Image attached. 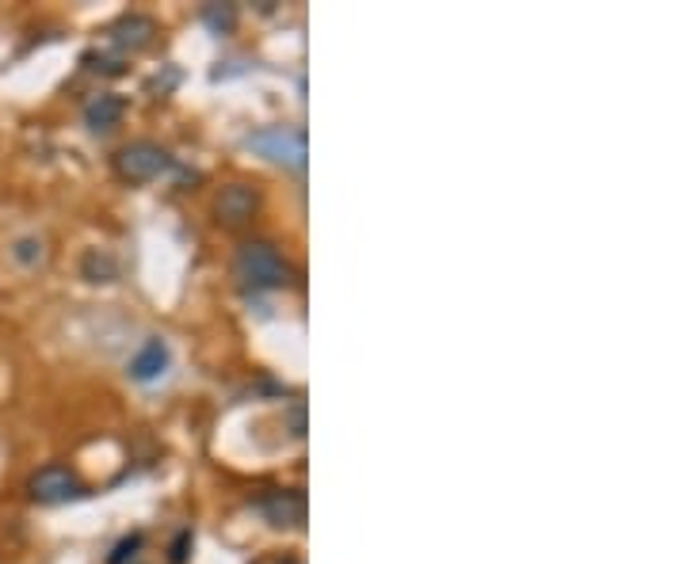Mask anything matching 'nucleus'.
I'll list each match as a JSON object with an SVG mask.
<instances>
[{"mask_svg": "<svg viewBox=\"0 0 687 564\" xmlns=\"http://www.w3.org/2000/svg\"><path fill=\"white\" fill-rule=\"evenodd\" d=\"M237 275H241L249 286H257V290H275V286L287 283L291 267L272 244L249 241V244H241V252H237Z\"/></svg>", "mask_w": 687, "mask_h": 564, "instance_id": "nucleus-1", "label": "nucleus"}, {"mask_svg": "<svg viewBox=\"0 0 687 564\" xmlns=\"http://www.w3.org/2000/svg\"><path fill=\"white\" fill-rule=\"evenodd\" d=\"M115 168H119V176L130 183L157 180V176L168 168V153L161 149L157 142H130L115 153Z\"/></svg>", "mask_w": 687, "mask_h": 564, "instance_id": "nucleus-2", "label": "nucleus"}, {"mask_svg": "<svg viewBox=\"0 0 687 564\" xmlns=\"http://www.w3.org/2000/svg\"><path fill=\"white\" fill-rule=\"evenodd\" d=\"M252 149H260L268 160L287 168H306V134L295 127H268L252 134Z\"/></svg>", "mask_w": 687, "mask_h": 564, "instance_id": "nucleus-3", "label": "nucleus"}, {"mask_svg": "<svg viewBox=\"0 0 687 564\" xmlns=\"http://www.w3.org/2000/svg\"><path fill=\"white\" fill-rule=\"evenodd\" d=\"M27 492H31V500H38V504H66V500L81 496V481H76L73 469L46 466V469H38V473H31Z\"/></svg>", "mask_w": 687, "mask_h": 564, "instance_id": "nucleus-4", "label": "nucleus"}, {"mask_svg": "<svg viewBox=\"0 0 687 564\" xmlns=\"http://www.w3.org/2000/svg\"><path fill=\"white\" fill-rule=\"evenodd\" d=\"M260 515L272 527H303L306 523V496L295 489H275L260 500Z\"/></svg>", "mask_w": 687, "mask_h": 564, "instance_id": "nucleus-5", "label": "nucleus"}, {"mask_svg": "<svg viewBox=\"0 0 687 564\" xmlns=\"http://www.w3.org/2000/svg\"><path fill=\"white\" fill-rule=\"evenodd\" d=\"M165 367H168L165 339H150V344L130 359V377H134V382H153V377L165 374Z\"/></svg>", "mask_w": 687, "mask_h": 564, "instance_id": "nucleus-6", "label": "nucleus"}, {"mask_svg": "<svg viewBox=\"0 0 687 564\" xmlns=\"http://www.w3.org/2000/svg\"><path fill=\"white\" fill-rule=\"evenodd\" d=\"M252 211H257V195H252L249 188H241V183H234V188H226L218 195V218L229 221V226L249 221Z\"/></svg>", "mask_w": 687, "mask_h": 564, "instance_id": "nucleus-7", "label": "nucleus"}, {"mask_svg": "<svg viewBox=\"0 0 687 564\" xmlns=\"http://www.w3.org/2000/svg\"><path fill=\"white\" fill-rule=\"evenodd\" d=\"M84 119H88L92 130H107L122 119V99L119 96H96L88 107H84Z\"/></svg>", "mask_w": 687, "mask_h": 564, "instance_id": "nucleus-8", "label": "nucleus"}, {"mask_svg": "<svg viewBox=\"0 0 687 564\" xmlns=\"http://www.w3.org/2000/svg\"><path fill=\"white\" fill-rule=\"evenodd\" d=\"M84 272H88V279H96V283H107L115 275V264L107 256H96V252H92L88 260H84Z\"/></svg>", "mask_w": 687, "mask_h": 564, "instance_id": "nucleus-9", "label": "nucleus"}, {"mask_svg": "<svg viewBox=\"0 0 687 564\" xmlns=\"http://www.w3.org/2000/svg\"><path fill=\"white\" fill-rule=\"evenodd\" d=\"M138 545H142V538H127V542H119V550L111 553V564H122V561L130 557V553L138 550Z\"/></svg>", "mask_w": 687, "mask_h": 564, "instance_id": "nucleus-10", "label": "nucleus"}, {"mask_svg": "<svg viewBox=\"0 0 687 564\" xmlns=\"http://www.w3.org/2000/svg\"><path fill=\"white\" fill-rule=\"evenodd\" d=\"M15 256H20V260H35V256H43V244H35V241H20V244H15Z\"/></svg>", "mask_w": 687, "mask_h": 564, "instance_id": "nucleus-11", "label": "nucleus"}, {"mask_svg": "<svg viewBox=\"0 0 687 564\" xmlns=\"http://www.w3.org/2000/svg\"><path fill=\"white\" fill-rule=\"evenodd\" d=\"M188 538L191 535H180V542H176V550H173V564H183V545H188Z\"/></svg>", "mask_w": 687, "mask_h": 564, "instance_id": "nucleus-12", "label": "nucleus"}, {"mask_svg": "<svg viewBox=\"0 0 687 564\" xmlns=\"http://www.w3.org/2000/svg\"><path fill=\"white\" fill-rule=\"evenodd\" d=\"M283 564H295V561H283Z\"/></svg>", "mask_w": 687, "mask_h": 564, "instance_id": "nucleus-13", "label": "nucleus"}]
</instances>
